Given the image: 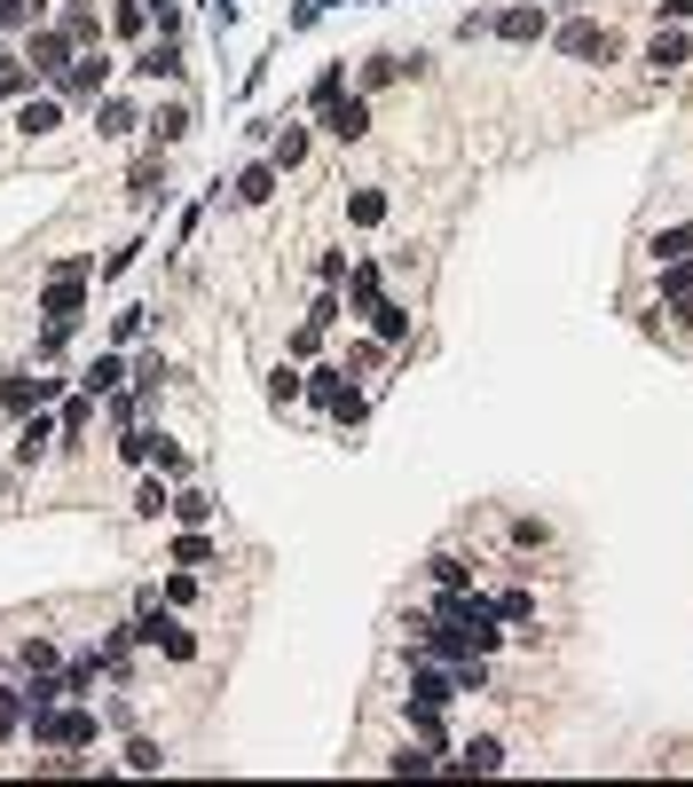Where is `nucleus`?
I'll list each match as a JSON object with an SVG mask.
<instances>
[{"label":"nucleus","instance_id":"nucleus-6","mask_svg":"<svg viewBox=\"0 0 693 787\" xmlns=\"http://www.w3.org/2000/svg\"><path fill=\"white\" fill-rule=\"evenodd\" d=\"M173 519H182V528H213V519H221V504L190 481V488H173Z\"/></svg>","mask_w":693,"mask_h":787},{"label":"nucleus","instance_id":"nucleus-4","mask_svg":"<svg viewBox=\"0 0 693 787\" xmlns=\"http://www.w3.org/2000/svg\"><path fill=\"white\" fill-rule=\"evenodd\" d=\"M639 63H646V79H677L685 71V32H654L639 48Z\"/></svg>","mask_w":693,"mask_h":787},{"label":"nucleus","instance_id":"nucleus-9","mask_svg":"<svg viewBox=\"0 0 693 787\" xmlns=\"http://www.w3.org/2000/svg\"><path fill=\"white\" fill-rule=\"evenodd\" d=\"M269 165H277V173H300V165H308V127H284L277 150H269Z\"/></svg>","mask_w":693,"mask_h":787},{"label":"nucleus","instance_id":"nucleus-1","mask_svg":"<svg viewBox=\"0 0 693 787\" xmlns=\"http://www.w3.org/2000/svg\"><path fill=\"white\" fill-rule=\"evenodd\" d=\"M315 111H323V134L339 150H363L371 142V95H323Z\"/></svg>","mask_w":693,"mask_h":787},{"label":"nucleus","instance_id":"nucleus-8","mask_svg":"<svg viewBox=\"0 0 693 787\" xmlns=\"http://www.w3.org/2000/svg\"><path fill=\"white\" fill-rule=\"evenodd\" d=\"M277 190H284V173H277V165H252L244 182H237V205H269Z\"/></svg>","mask_w":693,"mask_h":787},{"label":"nucleus","instance_id":"nucleus-2","mask_svg":"<svg viewBox=\"0 0 693 787\" xmlns=\"http://www.w3.org/2000/svg\"><path fill=\"white\" fill-rule=\"evenodd\" d=\"M71 48H79L71 32H32V40H24V63H32V79H48V87H56V79H63L71 63H79Z\"/></svg>","mask_w":693,"mask_h":787},{"label":"nucleus","instance_id":"nucleus-7","mask_svg":"<svg viewBox=\"0 0 693 787\" xmlns=\"http://www.w3.org/2000/svg\"><path fill=\"white\" fill-rule=\"evenodd\" d=\"M182 134H190V103H165V111H150V150L182 142Z\"/></svg>","mask_w":693,"mask_h":787},{"label":"nucleus","instance_id":"nucleus-11","mask_svg":"<svg viewBox=\"0 0 693 787\" xmlns=\"http://www.w3.org/2000/svg\"><path fill=\"white\" fill-rule=\"evenodd\" d=\"M48 17V0H0V32H17V24H40Z\"/></svg>","mask_w":693,"mask_h":787},{"label":"nucleus","instance_id":"nucleus-3","mask_svg":"<svg viewBox=\"0 0 693 787\" xmlns=\"http://www.w3.org/2000/svg\"><path fill=\"white\" fill-rule=\"evenodd\" d=\"M489 32H496V40H512V48H529V40H544V32H552V17L536 9V0H520V9H504Z\"/></svg>","mask_w":693,"mask_h":787},{"label":"nucleus","instance_id":"nucleus-10","mask_svg":"<svg viewBox=\"0 0 693 787\" xmlns=\"http://www.w3.org/2000/svg\"><path fill=\"white\" fill-rule=\"evenodd\" d=\"M300 386H308V379H300L292 363H277V371H269V402H277V410H292V402H300Z\"/></svg>","mask_w":693,"mask_h":787},{"label":"nucleus","instance_id":"nucleus-5","mask_svg":"<svg viewBox=\"0 0 693 787\" xmlns=\"http://www.w3.org/2000/svg\"><path fill=\"white\" fill-rule=\"evenodd\" d=\"M134 79H182V40H173V32H158V40L134 56Z\"/></svg>","mask_w":693,"mask_h":787}]
</instances>
